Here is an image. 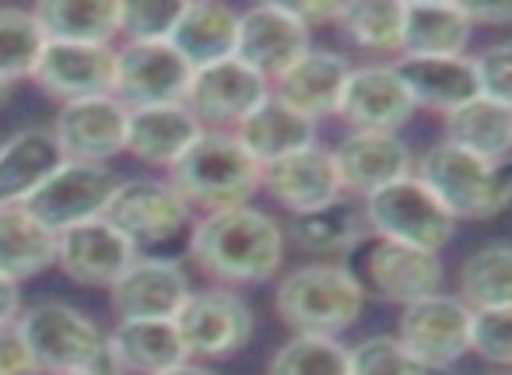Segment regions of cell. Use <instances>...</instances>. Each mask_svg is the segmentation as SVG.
<instances>
[{"mask_svg": "<svg viewBox=\"0 0 512 375\" xmlns=\"http://www.w3.org/2000/svg\"><path fill=\"white\" fill-rule=\"evenodd\" d=\"M295 15L309 25V29H320V25H337L341 22V8L344 4H323V0H306V4H292Z\"/></svg>", "mask_w": 512, "mask_h": 375, "instance_id": "44", "label": "cell"}, {"mask_svg": "<svg viewBox=\"0 0 512 375\" xmlns=\"http://www.w3.org/2000/svg\"><path fill=\"white\" fill-rule=\"evenodd\" d=\"M362 284H369L386 302L411 305L428 295H439L442 260L439 253H428V249L404 246V242L393 239H376L365 249Z\"/></svg>", "mask_w": 512, "mask_h": 375, "instance_id": "19", "label": "cell"}, {"mask_svg": "<svg viewBox=\"0 0 512 375\" xmlns=\"http://www.w3.org/2000/svg\"><path fill=\"white\" fill-rule=\"evenodd\" d=\"M267 375H351V347L337 337H288L274 351Z\"/></svg>", "mask_w": 512, "mask_h": 375, "instance_id": "37", "label": "cell"}, {"mask_svg": "<svg viewBox=\"0 0 512 375\" xmlns=\"http://www.w3.org/2000/svg\"><path fill=\"white\" fill-rule=\"evenodd\" d=\"M271 99V81L239 57L193 71L186 106L204 130H235L249 113Z\"/></svg>", "mask_w": 512, "mask_h": 375, "instance_id": "10", "label": "cell"}, {"mask_svg": "<svg viewBox=\"0 0 512 375\" xmlns=\"http://www.w3.org/2000/svg\"><path fill=\"white\" fill-rule=\"evenodd\" d=\"M239 18V11L228 4L193 0V4H183V15H179L169 43L193 71L221 64V60H232L239 50Z\"/></svg>", "mask_w": 512, "mask_h": 375, "instance_id": "26", "label": "cell"}, {"mask_svg": "<svg viewBox=\"0 0 512 375\" xmlns=\"http://www.w3.org/2000/svg\"><path fill=\"white\" fill-rule=\"evenodd\" d=\"M418 179L449 207L456 221H484L512 204V158L491 162L439 141L418 158Z\"/></svg>", "mask_w": 512, "mask_h": 375, "instance_id": "4", "label": "cell"}, {"mask_svg": "<svg viewBox=\"0 0 512 375\" xmlns=\"http://www.w3.org/2000/svg\"><path fill=\"white\" fill-rule=\"evenodd\" d=\"M313 50V29L295 15L292 4H256L239 18V50L235 57L267 81L281 78L295 60Z\"/></svg>", "mask_w": 512, "mask_h": 375, "instance_id": "13", "label": "cell"}, {"mask_svg": "<svg viewBox=\"0 0 512 375\" xmlns=\"http://www.w3.org/2000/svg\"><path fill=\"white\" fill-rule=\"evenodd\" d=\"M162 375H218V372L207 368V365H200V361H183V365L169 368V372H162Z\"/></svg>", "mask_w": 512, "mask_h": 375, "instance_id": "46", "label": "cell"}, {"mask_svg": "<svg viewBox=\"0 0 512 375\" xmlns=\"http://www.w3.org/2000/svg\"><path fill=\"white\" fill-rule=\"evenodd\" d=\"M123 179L109 165H88V162H64L29 200L32 218L43 221L50 232H67L85 221L106 218V207L113 200L116 186Z\"/></svg>", "mask_w": 512, "mask_h": 375, "instance_id": "7", "label": "cell"}, {"mask_svg": "<svg viewBox=\"0 0 512 375\" xmlns=\"http://www.w3.org/2000/svg\"><path fill=\"white\" fill-rule=\"evenodd\" d=\"M414 99L397 67H355L341 99V116L351 134H397L414 116Z\"/></svg>", "mask_w": 512, "mask_h": 375, "instance_id": "18", "label": "cell"}, {"mask_svg": "<svg viewBox=\"0 0 512 375\" xmlns=\"http://www.w3.org/2000/svg\"><path fill=\"white\" fill-rule=\"evenodd\" d=\"M169 179L193 211L214 214L249 204V197L260 190V162L242 148L232 130H204Z\"/></svg>", "mask_w": 512, "mask_h": 375, "instance_id": "3", "label": "cell"}, {"mask_svg": "<svg viewBox=\"0 0 512 375\" xmlns=\"http://www.w3.org/2000/svg\"><path fill=\"white\" fill-rule=\"evenodd\" d=\"M355 67L348 64V57L330 50H309L302 60H295L281 78L271 81V95L278 102H285L288 109H295L306 120H323L334 116L341 109L344 88Z\"/></svg>", "mask_w": 512, "mask_h": 375, "instance_id": "22", "label": "cell"}, {"mask_svg": "<svg viewBox=\"0 0 512 375\" xmlns=\"http://www.w3.org/2000/svg\"><path fill=\"white\" fill-rule=\"evenodd\" d=\"M341 190L348 197H372L411 176V148L397 134H348L334 148Z\"/></svg>", "mask_w": 512, "mask_h": 375, "instance_id": "21", "label": "cell"}, {"mask_svg": "<svg viewBox=\"0 0 512 375\" xmlns=\"http://www.w3.org/2000/svg\"><path fill=\"white\" fill-rule=\"evenodd\" d=\"M109 358L123 375H162L190 354L176 319H120L109 333Z\"/></svg>", "mask_w": 512, "mask_h": 375, "instance_id": "24", "label": "cell"}, {"mask_svg": "<svg viewBox=\"0 0 512 375\" xmlns=\"http://www.w3.org/2000/svg\"><path fill=\"white\" fill-rule=\"evenodd\" d=\"M78 375H123V372L113 365V358H109L106 365H99V368H88V372H78Z\"/></svg>", "mask_w": 512, "mask_h": 375, "instance_id": "47", "label": "cell"}, {"mask_svg": "<svg viewBox=\"0 0 512 375\" xmlns=\"http://www.w3.org/2000/svg\"><path fill=\"white\" fill-rule=\"evenodd\" d=\"M393 67L404 78L414 106L449 116L467 102L481 99L477 67L467 57H400Z\"/></svg>", "mask_w": 512, "mask_h": 375, "instance_id": "25", "label": "cell"}, {"mask_svg": "<svg viewBox=\"0 0 512 375\" xmlns=\"http://www.w3.org/2000/svg\"><path fill=\"white\" fill-rule=\"evenodd\" d=\"M46 39L36 11L25 8H0V78L4 81H32L39 60H43Z\"/></svg>", "mask_w": 512, "mask_h": 375, "instance_id": "36", "label": "cell"}, {"mask_svg": "<svg viewBox=\"0 0 512 375\" xmlns=\"http://www.w3.org/2000/svg\"><path fill=\"white\" fill-rule=\"evenodd\" d=\"M32 11L50 43L113 46L123 29V0H43Z\"/></svg>", "mask_w": 512, "mask_h": 375, "instance_id": "29", "label": "cell"}, {"mask_svg": "<svg viewBox=\"0 0 512 375\" xmlns=\"http://www.w3.org/2000/svg\"><path fill=\"white\" fill-rule=\"evenodd\" d=\"M474 67L484 99L512 109V39L509 43L488 46L481 57H474Z\"/></svg>", "mask_w": 512, "mask_h": 375, "instance_id": "41", "label": "cell"}, {"mask_svg": "<svg viewBox=\"0 0 512 375\" xmlns=\"http://www.w3.org/2000/svg\"><path fill=\"white\" fill-rule=\"evenodd\" d=\"M365 214L376 239H393L428 253H439L456 232V218L449 214V207L418 176H407L365 197Z\"/></svg>", "mask_w": 512, "mask_h": 375, "instance_id": "6", "label": "cell"}, {"mask_svg": "<svg viewBox=\"0 0 512 375\" xmlns=\"http://www.w3.org/2000/svg\"><path fill=\"white\" fill-rule=\"evenodd\" d=\"M190 214L193 207L172 186V179H148V176L123 179L106 207V221L120 228L137 249L162 246V242L176 239L190 225Z\"/></svg>", "mask_w": 512, "mask_h": 375, "instance_id": "9", "label": "cell"}, {"mask_svg": "<svg viewBox=\"0 0 512 375\" xmlns=\"http://www.w3.org/2000/svg\"><path fill=\"white\" fill-rule=\"evenodd\" d=\"M11 88H15V85H11V81H4V78H0V106H4V102H8Z\"/></svg>", "mask_w": 512, "mask_h": 375, "instance_id": "48", "label": "cell"}, {"mask_svg": "<svg viewBox=\"0 0 512 375\" xmlns=\"http://www.w3.org/2000/svg\"><path fill=\"white\" fill-rule=\"evenodd\" d=\"M351 375H453L414 358L397 337H365L351 347Z\"/></svg>", "mask_w": 512, "mask_h": 375, "instance_id": "38", "label": "cell"}, {"mask_svg": "<svg viewBox=\"0 0 512 375\" xmlns=\"http://www.w3.org/2000/svg\"><path fill=\"white\" fill-rule=\"evenodd\" d=\"M460 298L474 312L512 305V246L491 242L470 253L460 267Z\"/></svg>", "mask_w": 512, "mask_h": 375, "instance_id": "34", "label": "cell"}, {"mask_svg": "<svg viewBox=\"0 0 512 375\" xmlns=\"http://www.w3.org/2000/svg\"><path fill=\"white\" fill-rule=\"evenodd\" d=\"M64 162L53 130L29 127L11 134L0 144V207L25 204Z\"/></svg>", "mask_w": 512, "mask_h": 375, "instance_id": "27", "label": "cell"}, {"mask_svg": "<svg viewBox=\"0 0 512 375\" xmlns=\"http://www.w3.org/2000/svg\"><path fill=\"white\" fill-rule=\"evenodd\" d=\"M285 246L288 235L278 218L249 204L200 214L190 232V260L218 288L274 281L285 267Z\"/></svg>", "mask_w": 512, "mask_h": 375, "instance_id": "1", "label": "cell"}, {"mask_svg": "<svg viewBox=\"0 0 512 375\" xmlns=\"http://www.w3.org/2000/svg\"><path fill=\"white\" fill-rule=\"evenodd\" d=\"M337 29L369 53L404 50V4L400 0H348Z\"/></svg>", "mask_w": 512, "mask_h": 375, "instance_id": "35", "label": "cell"}, {"mask_svg": "<svg viewBox=\"0 0 512 375\" xmlns=\"http://www.w3.org/2000/svg\"><path fill=\"white\" fill-rule=\"evenodd\" d=\"M446 141L491 162H502L512 151V109L481 95L446 116Z\"/></svg>", "mask_w": 512, "mask_h": 375, "instance_id": "33", "label": "cell"}, {"mask_svg": "<svg viewBox=\"0 0 512 375\" xmlns=\"http://www.w3.org/2000/svg\"><path fill=\"white\" fill-rule=\"evenodd\" d=\"M470 326H474V309L463 298L428 295L404 305L397 340L425 365L453 368L470 351Z\"/></svg>", "mask_w": 512, "mask_h": 375, "instance_id": "12", "label": "cell"}, {"mask_svg": "<svg viewBox=\"0 0 512 375\" xmlns=\"http://www.w3.org/2000/svg\"><path fill=\"white\" fill-rule=\"evenodd\" d=\"M204 127L190 113L186 102L176 106H151V109H130V134H127V155H134L141 165L151 169H176L183 155L200 141Z\"/></svg>", "mask_w": 512, "mask_h": 375, "instance_id": "23", "label": "cell"}, {"mask_svg": "<svg viewBox=\"0 0 512 375\" xmlns=\"http://www.w3.org/2000/svg\"><path fill=\"white\" fill-rule=\"evenodd\" d=\"M260 190L271 193L274 204L292 211V218L344 197L341 176H337V165H334V151L320 148V144L264 165L260 169Z\"/></svg>", "mask_w": 512, "mask_h": 375, "instance_id": "20", "label": "cell"}, {"mask_svg": "<svg viewBox=\"0 0 512 375\" xmlns=\"http://www.w3.org/2000/svg\"><path fill=\"white\" fill-rule=\"evenodd\" d=\"M193 284L183 263L169 256H137L134 267L109 288L120 319H176L190 302Z\"/></svg>", "mask_w": 512, "mask_h": 375, "instance_id": "16", "label": "cell"}, {"mask_svg": "<svg viewBox=\"0 0 512 375\" xmlns=\"http://www.w3.org/2000/svg\"><path fill=\"white\" fill-rule=\"evenodd\" d=\"M474 22L463 4L418 0L404 4V57H463Z\"/></svg>", "mask_w": 512, "mask_h": 375, "instance_id": "32", "label": "cell"}, {"mask_svg": "<svg viewBox=\"0 0 512 375\" xmlns=\"http://www.w3.org/2000/svg\"><path fill=\"white\" fill-rule=\"evenodd\" d=\"M179 15H183L179 0H127L120 36L127 43H169Z\"/></svg>", "mask_w": 512, "mask_h": 375, "instance_id": "39", "label": "cell"}, {"mask_svg": "<svg viewBox=\"0 0 512 375\" xmlns=\"http://www.w3.org/2000/svg\"><path fill=\"white\" fill-rule=\"evenodd\" d=\"M288 235L306 253H351L372 235L365 200L358 197H337L316 211L295 214L288 221Z\"/></svg>", "mask_w": 512, "mask_h": 375, "instance_id": "28", "label": "cell"}, {"mask_svg": "<svg viewBox=\"0 0 512 375\" xmlns=\"http://www.w3.org/2000/svg\"><path fill=\"white\" fill-rule=\"evenodd\" d=\"M0 375H39L18 326H4L0 330Z\"/></svg>", "mask_w": 512, "mask_h": 375, "instance_id": "42", "label": "cell"}, {"mask_svg": "<svg viewBox=\"0 0 512 375\" xmlns=\"http://www.w3.org/2000/svg\"><path fill=\"white\" fill-rule=\"evenodd\" d=\"M130 109L116 95H95V99L67 102L60 106L53 137L67 162L109 165L116 155L127 151Z\"/></svg>", "mask_w": 512, "mask_h": 375, "instance_id": "14", "label": "cell"}, {"mask_svg": "<svg viewBox=\"0 0 512 375\" xmlns=\"http://www.w3.org/2000/svg\"><path fill=\"white\" fill-rule=\"evenodd\" d=\"M57 242L60 235L32 218L25 204L0 207V274L4 277L22 284L57 267Z\"/></svg>", "mask_w": 512, "mask_h": 375, "instance_id": "30", "label": "cell"}, {"mask_svg": "<svg viewBox=\"0 0 512 375\" xmlns=\"http://www.w3.org/2000/svg\"><path fill=\"white\" fill-rule=\"evenodd\" d=\"M274 309L302 337H341L362 319L365 284L341 263H306L278 281Z\"/></svg>", "mask_w": 512, "mask_h": 375, "instance_id": "2", "label": "cell"}, {"mask_svg": "<svg viewBox=\"0 0 512 375\" xmlns=\"http://www.w3.org/2000/svg\"><path fill=\"white\" fill-rule=\"evenodd\" d=\"M22 312H25L22 284L0 274V330H4V326H15L18 319H22Z\"/></svg>", "mask_w": 512, "mask_h": 375, "instance_id": "43", "label": "cell"}, {"mask_svg": "<svg viewBox=\"0 0 512 375\" xmlns=\"http://www.w3.org/2000/svg\"><path fill=\"white\" fill-rule=\"evenodd\" d=\"M470 351L481 354L491 365H512V305L509 309L474 312Z\"/></svg>", "mask_w": 512, "mask_h": 375, "instance_id": "40", "label": "cell"}, {"mask_svg": "<svg viewBox=\"0 0 512 375\" xmlns=\"http://www.w3.org/2000/svg\"><path fill=\"white\" fill-rule=\"evenodd\" d=\"M116 53H120V46L50 43L32 81L39 85V92L64 102V106L95 99V95H113Z\"/></svg>", "mask_w": 512, "mask_h": 375, "instance_id": "17", "label": "cell"}, {"mask_svg": "<svg viewBox=\"0 0 512 375\" xmlns=\"http://www.w3.org/2000/svg\"><path fill=\"white\" fill-rule=\"evenodd\" d=\"M15 326L43 375H78L109 361V333H102L95 319L71 302L43 298L25 305Z\"/></svg>", "mask_w": 512, "mask_h": 375, "instance_id": "5", "label": "cell"}, {"mask_svg": "<svg viewBox=\"0 0 512 375\" xmlns=\"http://www.w3.org/2000/svg\"><path fill=\"white\" fill-rule=\"evenodd\" d=\"M190 361H221L239 354L253 340L256 319L253 309L232 288L193 291L190 302L176 316Z\"/></svg>", "mask_w": 512, "mask_h": 375, "instance_id": "8", "label": "cell"}, {"mask_svg": "<svg viewBox=\"0 0 512 375\" xmlns=\"http://www.w3.org/2000/svg\"><path fill=\"white\" fill-rule=\"evenodd\" d=\"M474 25H512V0L505 4H463Z\"/></svg>", "mask_w": 512, "mask_h": 375, "instance_id": "45", "label": "cell"}, {"mask_svg": "<svg viewBox=\"0 0 512 375\" xmlns=\"http://www.w3.org/2000/svg\"><path fill=\"white\" fill-rule=\"evenodd\" d=\"M141 253L144 249H137L120 228L95 218L60 232L57 267L81 288H113Z\"/></svg>", "mask_w": 512, "mask_h": 375, "instance_id": "15", "label": "cell"}, {"mask_svg": "<svg viewBox=\"0 0 512 375\" xmlns=\"http://www.w3.org/2000/svg\"><path fill=\"white\" fill-rule=\"evenodd\" d=\"M232 134L239 137L242 148H246L249 155L260 162V169H264V165L278 162V158H288L302 148H313L316 123L299 116L295 109H288L285 102H278L271 95V99L256 109V113H249Z\"/></svg>", "mask_w": 512, "mask_h": 375, "instance_id": "31", "label": "cell"}, {"mask_svg": "<svg viewBox=\"0 0 512 375\" xmlns=\"http://www.w3.org/2000/svg\"><path fill=\"white\" fill-rule=\"evenodd\" d=\"M190 81L193 67L172 50V43H123L116 53L113 95L127 109L186 102Z\"/></svg>", "mask_w": 512, "mask_h": 375, "instance_id": "11", "label": "cell"}]
</instances>
